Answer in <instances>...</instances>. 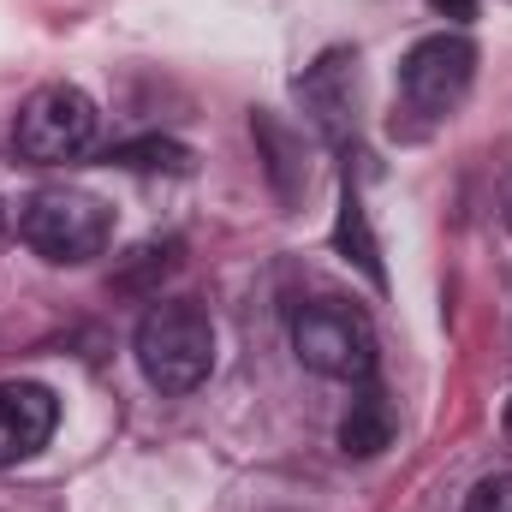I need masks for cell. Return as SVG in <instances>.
Masks as SVG:
<instances>
[{
	"instance_id": "obj_12",
	"label": "cell",
	"mask_w": 512,
	"mask_h": 512,
	"mask_svg": "<svg viewBox=\"0 0 512 512\" xmlns=\"http://www.w3.org/2000/svg\"><path fill=\"white\" fill-rule=\"evenodd\" d=\"M465 512H512V477L507 471H501V477H483V483L471 489Z\"/></svg>"
},
{
	"instance_id": "obj_13",
	"label": "cell",
	"mask_w": 512,
	"mask_h": 512,
	"mask_svg": "<svg viewBox=\"0 0 512 512\" xmlns=\"http://www.w3.org/2000/svg\"><path fill=\"white\" fill-rule=\"evenodd\" d=\"M429 6H435L441 18H453V24H471V18H477V0H429Z\"/></svg>"
},
{
	"instance_id": "obj_4",
	"label": "cell",
	"mask_w": 512,
	"mask_h": 512,
	"mask_svg": "<svg viewBox=\"0 0 512 512\" xmlns=\"http://www.w3.org/2000/svg\"><path fill=\"white\" fill-rule=\"evenodd\" d=\"M96 102L78 84H42L24 96L12 120V155L30 167H66L96 143Z\"/></svg>"
},
{
	"instance_id": "obj_6",
	"label": "cell",
	"mask_w": 512,
	"mask_h": 512,
	"mask_svg": "<svg viewBox=\"0 0 512 512\" xmlns=\"http://www.w3.org/2000/svg\"><path fill=\"white\" fill-rule=\"evenodd\" d=\"M298 102H304L310 126L328 143H346L358 131V54L352 48H328L316 66H304Z\"/></svg>"
},
{
	"instance_id": "obj_5",
	"label": "cell",
	"mask_w": 512,
	"mask_h": 512,
	"mask_svg": "<svg viewBox=\"0 0 512 512\" xmlns=\"http://www.w3.org/2000/svg\"><path fill=\"white\" fill-rule=\"evenodd\" d=\"M471 78H477V42L465 30H435L411 42L399 60V96L423 120H447L471 96Z\"/></svg>"
},
{
	"instance_id": "obj_2",
	"label": "cell",
	"mask_w": 512,
	"mask_h": 512,
	"mask_svg": "<svg viewBox=\"0 0 512 512\" xmlns=\"http://www.w3.org/2000/svg\"><path fill=\"white\" fill-rule=\"evenodd\" d=\"M18 239L42 262L54 268H78L90 256L108 251L114 239V209L90 191H72V185H54V191H36L24 209H18Z\"/></svg>"
},
{
	"instance_id": "obj_14",
	"label": "cell",
	"mask_w": 512,
	"mask_h": 512,
	"mask_svg": "<svg viewBox=\"0 0 512 512\" xmlns=\"http://www.w3.org/2000/svg\"><path fill=\"white\" fill-rule=\"evenodd\" d=\"M501 429H507V441H512V399H507V411H501Z\"/></svg>"
},
{
	"instance_id": "obj_1",
	"label": "cell",
	"mask_w": 512,
	"mask_h": 512,
	"mask_svg": "<svg viewBox=\"0 0 512 512\" xmlns=\"http://www.w3.org/2000/svg\"><path fill=\"white\" fill-rule=\"evenodd\" d=\"M137 370L155 393H197L215 370V322L191 298H161L137 322Z\"/></svg>"
},
{
	"instance_id": "obj_7",
	"label": "cell",
	"mask_w": 512,
	"mask_h": 512,
	"mask_svg": "<svg viewBox=\"0 0 512 512\" xmlns=\"http://www.w3.org/2000/svg\"><path fill=\"white\" fill-rule=\"evenodd\" d=\"M54 423H60V399L42 382H0V465L42 453Z\"/></svg>"
},
{
	"instance_id": "obj_11",
	"label": "cell",
	"mask_w": 512,
	"mask_h": 512,
	"mask_svg": "<svg viewBox=\"0 0 512 512\" xmlns=\"http://www.w3.org/2000/svg\"><path fill=\"white\" fill-rule=\"evenodd\" d=\"M102 161L126 173H191V149L173 137H131V143H114Z\"/></svg>"
},
{
	"instance_id": "obj_15",
	"label": "cell",
	"mask_w": 512,
	"mask_h": 512,
	"mask_svg": "<svg viewBox=\"0 0 512 512\" xmlns=\"http://www.w3.org/2000/svg\"><path fill=\"white\" fill-rule=\"evenodd\" d=\"M501 215H507V227H512V185H507V197H501Z\"/></svg>"
},
{
	"instance_id": "obj_3",
	"label": "cell",
	"mask_w": 512,
	"mask_h": 512,
	"mask_svg": "<svg viewBox=\"0 0 512 512\" xmlns=\"http://www.w3.org/2000/svg\"><path fill=\"white\" fill-rule=\"evenodd\" d=\"M292 352H298L304 370H316V376H328V382H352V387L376 382V364H382L370 316H364L358 304H346V298H316V304H304V310L292 316Z\"/></svg>"
},
{
	"instance_id": "obj_10",
	"label": "cell",
	"mask_w": 512,
	"mask_h": 512,
	"mask_svg": "<svg viewBox=\"0 0 512 512\" xmlns=\"http://www.w3.org/2000/svg\"><path fill=\"white\" fill-rule=\"evenodd\" d=\"M179 268V239H149L114 268V292H131V298H149L167 274Z\"/></svg>"
},
{
	"instance_id": "obj_8",
	"label": "cell",
	"mask_w": 512,
	"mask_h": 512,
	"mask_svg": "<svg viewBox=\"0 0 512 512\" xmlns=\"http://www.w3.org/2000/svg\"><path fill=\"white\" fill-rule=\"evenodd\" d=\"M393 441V399L376 382H358V399L340 417V453L346 459H376Z\"/></svg>"
},
{
	"instance_id": "obj_9",
	"label": "cell",
	"mask_w": 512,
	"mask_h": 512,
	"mask_svg": "<svg viewBox=\"0 0 512 512\" xmlns=\"http://www.w3.org/2000/svg\"><path fill=\"white\" fill-rule=\"evenodd\" d=\"M334 245H340V256H346V262H358V268L370 274V286H387L382 245H376V233H370V215H364V197H358L352 173H346V191H340V221H334Z\"/></svg>"
},
{
	"instance_id": "obj_16",
	"label": "cell",
	"mask_w": 512,
	"mask_h": 512,
	"mask_svg": "<svg viewBox=\"0 0 512 512\" xmlns=\"http://www.w3.org/2000/svg\"><path fill=\"white\" fill-rule=\"evenodd\" d=\"M0 233H6V209H0Z\"/></svg>"
}]
</instances>
